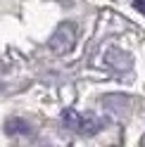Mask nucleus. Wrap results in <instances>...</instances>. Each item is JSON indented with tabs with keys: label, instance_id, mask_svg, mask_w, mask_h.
I'll return each mask as SVG.
<instances>
[{
	"label": "nucleus",
	"instance_id": "f257e3e1",
	"mask_svg": "<svg viewBox=\"0 0 145 147\" xmlns=\"http://www.w3.org/2000/svg\"><path fill=\"white\" fill-rule=\"evenodd\" d=\"M76 26L74 24H69V22H64V24H60V29L52 33V38H50V48L55 50L57 55H64V52H69L71 50V45H74V38H76Z\"/></svg>",
	"mask_w": 145,
	"mask_h": 147
},
{
	"label": "nucleus",
	"instance_id": "7ed1b4c3",
	"mask_svg": "<svg viewBox=\"0 0 145 147\" xmlns=\"http://www.w3.org/2000/svg\"><path fill=\"white\" fill-rule=\"evenodd\" d=\"M5 131L14 135V133H19V135H29L31 133V126L24 121V119H10V121L5 123Z\"/></svg>",
	"mask_w": 145,
	"mask_h": 147
},
{
	"label": "nucleus",
	"instance_id": "f03ea898",
	"mask_svg": "<svg viewBox=\"0 0 145 147\" xmlns=\"http://www.w3.org/2000/svg\"><path fill=\"white\" fill-rule=\"evenodd\" d=\"M62 121H64L67 128H71V131H79V133H95L100 131V126H98L95 119H83L76 109H64L62 112Z\"/></svg>",
	"mask_w": 145,
	"mask_h": 147
},
{
	"label": "nucleus",
	"instance_id": "20e7f679",
	"mask_svg": "<svg viewBox=\"0 0 145 147\" xmlns=\"http://www.w3.org/2000/svg\"><path fill=\"white\" fill-rule=\"evenodd\" d=\"M133 7H136V10H140V12L145 14V0H133Z\"/></svg>",
	"mask_w": 145,
	"mask_h": 147
}]
</instances>
